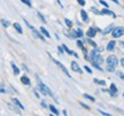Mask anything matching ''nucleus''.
<instances>
[{
  "instance_id": "nucleus-1",
  "label": "nucleus",
  "mask_w": 124,
  "mask_h": 116,
  "mask_svg": "<svg viewBox=\"0 0 124 116\" xmlns=\"http://www.w3.org/2000/svg\"><path fill=\"white\" fill-rule=\"evenodd\" d=\"M106 63H107V70L109 72H114L116 70L117 64H118V60H117L115 55H110V56L107 58Z\"/></svg>"
},
{
  "instance_id": "nucleus-2",
  "label": "nucleus",
  "mask_w": 124,
  "mask_h": 116,
  "mask_svg": "<svg viewBox=\"0 0 124 116\" xmlns=\"http://www.w3.org/2000/svg\"><path fill=\"white\" fill-rule=\"evenodd\" d=\"M37 79H38V85H39V90L41 91V93L44 94V95H51V97H53V93L51 92V90H49L45 84H43L38 77H37Z\"/></svg>"
},
{
  "instance_id": "nucleus-3",
  "label": "nucleus",
  "mask_w": 124,
  "mask_h": 116,
  "mask_svg": "<svg viewBox=\"0 0 124 116\" xmlns=\"http://www.w3.org/2000/svg\"><path fill=\"white\" fill-rule=\"evenodd\" d=\"M111 35L114 38H120L124 35V29L122 27H117V28H114L113 31H111Z\"/></svg>"
},
{
  "instance_id": "nucleus-4",
  "label": "nucleus",
  "mask_w": 124,
  "mask_h": 116,
  "mask_svg": "<svg viewBox=\"0 0 124 116\" xmlns=\"http://www.w3.org/2000/svg\"><path fill=\"white\" fill-rule=\"evenodd\" d=\"M51 59H52V61H53V62L55 63L56 66H59V67L61 68V70H62V71H63V72H64V74H66V75H67V77H69V78H70V75H69V72H68V70H67L66 68H64V66H63L62 63H60V62H59L58 60H55V59H53V58H51Z\"/></svg>"
},
{
  "instance_id": "nucleus-5",
  "label": "nucleus",
  "mask_w": 124,
  "mask_h": 116,
  "mask_svg": "<svg viewBox=\"0 0 124 116\" xmlns=\"http://www.w3.org/2000/svg\"><path fill=\"white\" fill-rule=\"evenodd\" d=\"M70 64H71V69H72L74 71H76V72H79V74H82V70H80L79 66H78V63L76 62V61H72V62H71Z\"/></svg>"
},
{
  "instance_id": "nucleus-6",
  "label": "nucleus",
  "mask_w": 124,
  "mask_h": 116,
  "mask_svg": "<svg viewBox=\"0 0 124 116\" xmlns=\"http://www.w3.org/2000/svg\"><path fill=\"white\" fill-rule=\"evenodd\" d=\"M97 32H98L97 29H94V28H89V30H87V32H86V35H87L89 38H93V37L95 36Z\"/></svg>"
},
{
  "instance_id": "nucleus-7",
  "label": "nucleus",
  "mask_w": 124,
  "mask_h": 116,
  "mask_svg": "<svg viewBox=\"0 0 124 116\" xmlns=\"http://www.w3.org/2000/svg\"><path fill=\"white\" fill-rule=\"evenodd\" d=\"M111 15V16H114V17H116V15L114 13H113V12H111V10H109V9H108V7H107L106 9H103V10H101V15Z\"/></svg>"
},
{
  "instance_id": "nucleus-8",
  "label": "nucleus",
  "mask_w": 124,
  "mask_h": 116,
  "mask_svg": "<svg viewBox=\"0 0 124 116\" xmlns=\"http://www.w3.org/2000/svg\"><path fill=\"white\" fill-rule=\"evenodd\" d=\"M80 16H82V18H83V21H84V22H87V21H89V17H87V13L85 12L84 9H82V10H80Z\"/></svg>"
},
{
  "instance_id": "nucleus-9",
  "label": "nucleus",
  "mask_w": 124,
  "mask_h": 116,
  "mask_svg": "<svg viewBox=\"0 0 124 116\" xmlns=\"http://www.w3.org/2000/svg\"><path fill=\"white\" fill-rule=\"evenodd\" d=\"M115 45H116V43L114 40H111L110 43H108V45H107V51H113V49L115 48Z\"/></svg>"
},
{
  "instance_id": "nucleus-10",
  "label": "nucleus",
  "mask_w": 124,
  "mask_h": 116,
  "mask_svg": "<svg viewBox=\"0 0 124 116\" xmlns=\"http://www.w3.org/2000/svg\"><path fill=\"white\" fill-rule=\"evenodd\" d=\"M31 30H32V32H33V35H35V36L37 37V38H39V39H41V40H45L44 36H41V35H40L39 32H38V31H37V30H36L35 28H32Z\"/></svg>"
},
{
  "instance_id": "nucleus-11",
  "label": "nucleus",
  "mask_w": 124,
  "mask_h": 116,
  "mask_svg": "<svg viewBox=\"0 0 124 116\" xmlns=\"http://www.w3.org/2000/svg\"><path fill=\"white\" fill-rule=\"evenodd\" d=\"M21 82L25 85H30L31 84V82H30V79L28 78V76H22L21 77Z\"/></svg>"
},
{
  "instance_id": "nucleus-12",
  "label": "nucleus",
  "mask_w": 124,
  "mask_h": 116,
  "mask_svg": "<svg viewBox=\"0 0 124 116\" xmlns=\"http://www.w3.org/2000/svg\"><path fill=\"white\" fill-rule=\"evenodd\" d=\"M110 94L111 95H115L116 93H117V87H116V85L115 84H111L110 85Z\"/></svg>"
},
{
  "instance_id": "nucleus-13",
  "label": "nucleus",
  "mask_w": 124,
  "mask_h": 116,
  "mask_svg": "<svg viewBox=\"0 0 124 116\" xmlns=\"http://www.w3.org/2000/svg\"><path fill=\"white\" fill-rule=\"evenodd\" d=\"M14 28H15V30H16L18 33H22L23 32L22 27H21V24H20V23H14Z\"/></svg>"
},
{
  "instance_id": "nucleus-14",
  "label": "nucleus",
  "mask_w": 124,
  "mask_h": 116,
  "mask_svg": "<svg viewBox=\"0 0 124 116\" xmlns=\"http://www.w3.org/2000/svg\"><path fill=\"white\" fill-rule=\"evenodd\" d=\"M13 101H14V103H15V105H16V106H17V107L20 108V109H24V106H23L22 103H21L20 101H18L17 99H15V98H14V99H13Z\"/></svg>"
},
{
  "instance_id": "nucleus-15",
  "label": "nucleus",
  "mask_w": 124,
  "mask_h": 116,
  "mask_svg": "<svg viewBox=\"0 0 124 116\" xmlns=\"http://www.w3.org/2000/svg\"><path fill=\"white\" fill-rule=\"evenodd\" d=\"M40 32H41V33H43L45 37H47V38H49V36H51V35L48 33V31H47V30H46L45 28H43V27L40 28Z\"/></svg>"
},
{
  "instance_id": "nucleus-16",
  "label": "nucleus",
  "mask_w": 124,
  "mask_h": 116,
  "mask_svg": "<svg viewBox=\"0 0 124 116\" xmlns=\"http://www.w3.org/2000/svg\"><path fill=\"white\" fill-rule=\"evenodd\" d=\"M12 68H13V71H14V74H15V75H18V74H20V69L15 66V63H14V62H12Z\"/></svg>"
},
{
  "instance_id": "nucleus-17",
  "label": "nucleus",
  "mask_w": 124,
  "mask_h": 116,
  "mask_svg": "<svg viewBox=\"0 0 124 116\" xmlns=\"http://www.w3.org/2000/svg\"><path fill=\"white\" fill-rule=\"evenodd\" d=\"M49 109H51V112L53 113V114H55V115H59V114H60L58 109L54 107V106H52V105H49Z\"/></svg>"
},
{
  "instance_id": "nucleus-18",
  "label": "nucleus",
  "mask_w": 124,
  "mask_h": 116,
  "mask_svg": "<svg viewBox=\"0 0 124 116\" xmlns=\"http://www.w3.org/2000/svg\"><path fill=\"white\" fill-rule=\"evenodd\" d=\"M64 22H66V24H67V27H68V28H71V27H72V22H71L70 20L64 18Z\"/></svg>"
},
{
  "instance_id": "nucleus-19",
  "label": "nucleus",
  "mask_w": 124,
  "mask_h": 116,
  "mask_svg": "<svg viewBox=\"0 0 124 116\" xmlns=\"http://www.w3.org/2000/svg\"><path fill=\"white\" fill-rule=\"evenodd\" d=\"M77 46H78V47H79V48L82 49V51H83V49H85L84 45H83V43H82L80 40H77Z\"/></svg>"
},
{
  "instance_id": "nucleus-20",
  "label": "nucleus",
  "mask_w": 124,
  "mask_h": 116,
  "mask_svg": "<svg viewBox=\"0 0 124 116\" xmlns=\"http://www.w3.org/2000/svg\"><path fill=\"white\" fill-rule=\"evenodd\" d=\"M62 47L64 48V52H67L68 54H70V55H71V54H74V52H71V51H70L69 48H68V47H67L66 45H62Z\"/></svg>"
},
{
  "instance_id": "nucleus-21",
  "label": "nucleus",
  "mask_w": 124,
  "mask_h": 116,
  "mask_svg": "<svg viewBox=\"0 0 124 116\" xmlns=\"http://www.w3.org/2000/svg\"><path fill=\"white\" fill-rule=\"evenodd\" d=\"M76 31V35H77V37H83V31L80 30V29H77V30H75Z\"/></svg>"
},
{
  "instance_id": "nucleus-22",
  "label": "nucleus",
  "mask_w": 124,
  "mask_h": 116,
  "mask_svg": "<svg viewBox=\"0 0 124 116\" xmlns=\"http://www.w3.org/2000/svg\"><path fill=\"white\" fill-rule=\"evenodd\" d=\"M94 83L100 84V85H105V84H106V82H105V80H99V79H97V78H94Z\"/></svg>"
},
{
  "instance_id": "nucleus-23",
  "label": "nucleus",
  "mask_w": 124,
  "mask_h": 116,
  "mask_svg": "<svg viewBox=\"0 0 124 116\" xmlns=\"http://www.w3.org/2000/svg\"><path fill=\"white\" fill-rule=\"evenodd\" d=\"M111 29H114V27H113V25H109L108 28H106V29H105V31H103V33H109V32L111 31Z\"/></svg>"
},
{
  "instance_id": "nucleus-24",
  "label": "nucleus",
  "mask_w": 124,
  "mask_h": 116,
  "mask_svg": "<svg viewBox=\"0 0 124 116\" xmlns=\"http://www.w3.org/2000/svg\"><path fill=\"white\" fill-rule=\"evenodd\" d=\"M1 23H2V25L5 28H8L9 27V22L8 21H6V20H1Z\"/></svg>"
},
{
  "instance_id": "nucleus-25",
  "label": "nucleus",
  "mask_w": 124,
  "mask_h": 116,
  "mask_svg": "<svg viewBox=\"0 0 124 116\" xmlns=\"http://www.w3.org/2000/svg\"><path fill=\"white\" fill-rule=\"evenodd\" d=\"M91 10H92L94 14H100V15H101V10H99V9H97V8H94V7H92V8H91Z\"/></svg>"
},
{
  "instance_id": "nucleus-26",
  "label": "nucleus",
  "mask_w": 124,
  "mask_h": 116,
  "mask_svg": "<svg viewBox=\"0 0 124 116\" xmlns=\"http://www.w3.org/2000/svg\"><path fill=\"white\" fill-rule=\"evenodd\" d=\"M84 98L89 99V100H91V101H95V99L93 98V97H91V95H89V94H84Z\"/></svg>"
},
{
  "instance_id": "nucleus-27",
  "label": "nucleus",
  "mask_w": 124,
  "mask_h": 116,
  "mask_svg": "<svg viewBox=\"0 0 124 116\" xmlns=\"http://www.w3.org/2000/svg\"><path fill=\"white\" fill-rule=\"evenodd\" d=\"M21 1H22L23 4H25V5H27V6H29V7H31V1H30V0H21Z\"/></svg>"
},
{
  "instance_id": "nucleus-28",
  "label": "nucleus",
  "mask_w": 124,
  "mask_h": 116,
  "mask_svg": "<svg viewBox=\"0 0 124 116\" xmlns=\"http://www.w3.org/2000/svg\"><path fill=\"white\" fill-rule=\"evenodd\" d=\"M116 74H117V75H118V76H120V78L122 80H124V74L123 72H121V71H116Z\"/></svg>"
},
{
  "instance_id": "nucleus-29",
  "label": "nucleus",
  "mask_w": 124,
  "mask_h": 116,
  "mask_svg": "<svg viewBox=\"0 0 124 116\" xmlns=\"http://www.w3.org/2000/svg\"><path fill=\"white\" fill-rule=\"evenodd\" d=\"M87 41H89V44L92 45L94 48H97V45H95V43H94V41H92V40H90V39H87Z\"/></svg>"
},
{
  "instance_id": "nucleus-30",
  "label": "nucleus",
  "mask_w": 124,
  "mask_h": 116,
  "mask_svg": "<svg viewBox=\"0 0 124 116\" xmlns=\"http://www.w3.org/2000/svg\"><path fill=\"white\" fill-rule=\"evenodd\" d=\"M84 68H85V70H86V71L89 72V74H92V70H91V68H90L89 66H85Z\"/></svg>"
},
{
  "instance_id": "nucleus-31",
  "label": "nucleus",
  "mask_w": 124,
  "mask_h": 116,
  "mask_svg": "<svg viewBox=\"0 0 124 116\" xmlns=\"http://www.w3.org/2000/svg\"><path fill=\"white\" fill-rule=\"evenodd\" d=\"M38 16H39V17H40V20H41L43 22H44V23H46V21H45V17H44V16H43V15H41V14H40V13H38Z\"/></svg>"
},
{
  "instance_id": "nucleus-32",
  "label": "nucleus",
  "mask_w": 124,
  "mask_h": 116,
  "mask_svg": "<svg viewBox=\"0 0 124 116\" xmlns=\"http://www.w3.org/2000/svg\"><path fill=\"white\" fill-rule=\"evenodd\" d=\"M58 51H59V53H63V51H64V48H63V47H62V46H59L58 47Z\"/></svg>"
},
{
  "instance_id": "nucleus-33",
  "label": "nucleus",
  "mask_w": 124,
  "mask_h": 116,
  "mask_svg": "<svg viewBox=\"0 0 124 116\" xmlns=\"http://www.w3.org/2000/svg\"><path fill=\"white\" fill-rule=\"evenodd\" d=\"M98 112L100 113V114H102V115H105V116H109V114H108V113H106V112H103V110H100V109H99V110H98Z\"/></svg>"
},
{
  "instance_id": "nucleus-34",
  "label": "nucleus",
  "mask_w": 124,
  "mask_h": 116,
  "mask_svg": "<svg viewBox=\"0 0 124 116\" xmlns=\"http://www.w3.org/2000/svg\"><path fill=\"white\" fill-rule=\"evenodd\" d=\"M77 2H78L80 6H84V5H85V1H84V0H77Z\"/></svg>"
},
{
  "instance_id": "nucleus-35",
  "label": "nucleus",
  "mask_w": 124,
  "mask_h": 116,
  "mask_svg": "<svg viewBox=\"0 0 124 116\" xmlns=\"http://www.w3.org/2000/svg\"><path fill=\"white\" fill-rule=\"evenodd\" d=\"M99 1H100V4H101V5H103L105 7H108V4H107V2H105L103 0H99Z\"/></svg>"
},
{
  "instance_id": "nucleus-36",
  "label": "nucleus",
  "mask_w": 124,
  "mask_h": 116,
  "mask_svg": "<svg viewBox=\"0 0 124 116\" xmlns=\"http://www.w3.org/2000/svg\"><path fill=\"white\" fill-rule=\"evenodd\" d=\"M80 106H82V107H84V108H86V109H90L89 106H86V105H85V103H83V102H80Z\"/></svg>"
},
{
  "instance_id": "nucleus-37",
  "label": "nucleus",
  "mask_w": 124,
  "mask_h": 116,
  "mask_svg": "<svg viewBox=\"0 0 124 116\" xmlns=\"http://www.w3.org/2000/svg\"><path fill=\"white\" fill-rule=\"evenodd\" d=\"M121 64H122V67L124 68V58L122 59V60H121Z\"/></svg>"
},
{
  "instance_id": "nucleus-38",
  "label": "nucleus",
  "mask_w": 124,
  "mask_h": 116,
  "mask_svg": "<svg viewBox=\"0 0 124 116\" xmlns=\"http://www.w3.org/2000/svg\"><path fill=\"white\" fill-rule=\"evenodd\" d=\"M41 106H43V107H46V102H45V101H41Z\"/></svg>"
},
{
  "instance_id": "nucleus-39",
  "label": "nucleus",
  "mask_w": 124,
  "mask_h": 116,
  "mask_svg": "<svg viewBox=\"0 0 124 116\" xmlns=\"http://www.w3.org/2000/svg\"><path fill=\"white\" fill-rule=\"evenodd\" d=\"M35 94H36V97H37V98H39V97H40L39 94H38V92H37V91H35Z\"/></svg>"
},
{
  "instance_id": "nucleus-40",
  "label": "nucleus",
  "mask_w": 124,
  "mask_h": 116,
  "mask_svg": "<svg viewBox=\"0 0 124 116\" xmlns=\"http://www.w3.org/2000/svg\"><path fill=\"white\" fill-rule=\"evenodd\" d=\"M56 2H58V4H59V6H61V7H63V6H62V4H61V1H60V0H58Z\"/></svg>"
},
{
  "instance_id": "nucleus-41",
  "label": "nucleus",
  "mask_w": 124,
  "mask_h": 116,
  "mask_svg": "<svg viewBox=\"0 0 124 116\" xmlns=\"http://www.w3.org/2000/svg\"><path fill=\"white\" fill-rule=\"evenodd\" d=\"M62 113H63V115H68V113H67V110H63V112H62Z\"/></svg>"
},
{
  "instance_id": "nucleus-42",
  "label": "nucleus",
  "mask_w": 124,
  "mask_h": 116,
  "mask_svg": "<svg viewBox=\"0 0 124 116\" xmlns=\"http://www.w3.org/2000/svg\"><path fill=\"white\" fill-rule=\"evenodd\" d=\"M111 1H114V2H115V4H120V2H118V1H117V0H111Z\"/></svg>"
},
{
  "instance_id": "nucleus-43",
  "label": "nucleus",
  "mask_w": 124,
  "mask_h": 116,
  "mask_svg": "<svg viewBox=\"0 0 124 116\" xmlns=\"http://www.w3.org/2000/svg\"><path fill=\"white\" fill-rule=\"evenodd\" d=\"M121 45H122V46L124 47V41H122V43H121Z\"/></svg>"
},
{
  "instance_id": "nucleus-44",
  "label": "nucleus",
  "mask_w": 124,
  "mask_h": 116,
  "mask_svg": "<svg viewBox=\"0 0 124 116\" xmlns=\"http://www.w3.org/2000/svg\"><path fill=\"white\" fill-rule=\"evenodd\" d=\"M123 97H124V94H123Z\"/></svg>"
}]
</instances>
